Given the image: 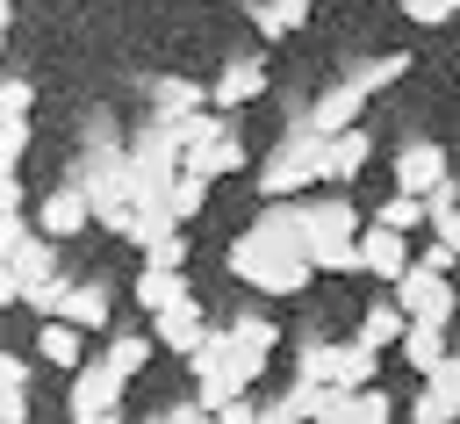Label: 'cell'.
<instances>
[{"label":"cell","mask_w":460,"mask_h":424,"mask_svg":"<svg viewBox=\"0 0 460 424\" xmlns=\"http://www.w3.org/2000/svg\"><path fill=\"white\" fill-rule=\"evenodd\" d=\"M388 302H395L410 323H431V331H446V323H453V280H446V273H431V266H417Z\"/></svg>","instance_id":"obj_7"},{"label":"cell","mask_w":460,"mask_h":424,"mask_svg":"<svg viewBox=\"0 0 460 424\" xmlns=\"http://www.w3.org/2000/svg\"><path fill=\"white\" fill-rule=\"evenodd\" d=\"M230 338H237L244 352H259V359H273V345H280L273 316H237V323H230Z\"/></svg>","instance_id":"obj_28"},{"label":"cell","mask_w":460,"mask_h":424,"mask_svg":"<svg viewBox=\"0 0 460 424\" xmlns=\"http://www.w3.org/2000/svg\"><path fill=\"white\" fill-rule=\"evenodd\" d=\"M151 108H158V122H187V115H208V93L194 86V79H151Z\"/></svg>","instance_id":"obj_16"},{"label":"cell","mask_w":460,"mask_h":424,"mask_svg":"<svg viewBox=\"0 0 460 424\" xmlns=\"http://www.w3.org/2000/svg\"><path fill=\"white\" fill-rule=\"evenodd\" d=\"M144 266H151V273H187V230H180V237H165V244H151V252H144Z\"/></svg>","instance_id":"obj_32"},{"label":"cell","mask_w":460,"mask_h":424,"mask_svg":"<svg viewBox=\"0 0 460 424\" xmlns=\"http://www.w3.org/2000/svg\"><path fill=\"white\" fill-rule=\"evenodd\" d=\"M323 424H345V417H323Z\"/></svg>","instance_id":"obj_42"},{"label":"cell","mask_w":460,"mask_h":424,"mask_svg":"<svg viewBox=\"0 0 460 424\" xmlns=\"http://www.w3.org/2000/svg\"><path fill=\"white\" fill-rule=\"evenodd\" d=\"M402 359H410V367L431 381V374L453 359V352H446V331H431V323H410V338H402Z\"/></svg>","instance_id":"obj_21"},{"label":"cell","mask_w":460,"mask_h":424,"mask_svg":"<svg viewBox=\"0 0 460 424\" xmlns=\"http://www.w3.org/2000/svg\"><path fill=\"white\" fill-rule=\"evenodd\" d=\"M359 108H367V93H359L352 79H338V86H323V93L309 101L302 129H309V137H323V144H338L345 129H359Z\"/></svg>","instance_id":"obj_10"},{"label":"cell","mask_w":460,"mask_h":424,"mask_svg":"<svg viewBox=\"0 0 460 424\" xmlns=\"http://www.w3.org/2000/svg\"><path fill=\"white\" fill-rule=\"evenodd\" d=\"M374 367H381V352H374V345H359V338L331 345V388H345V395H367V388H374Z\"/></svg>","instance_id":"obj_15"},{"label":"cell","mask_w":460,"mask_h":424,"mask_svg":"<svg viewBox=\"0 0 460 424\" xmlns=\"http://www.w3.org/2000/svg\"><path fill=\"white\" fill-rule=\"evenodd\" d=\"M259 93H266V65H259V57H230V65L216 72V86H208V108L230 115V108H244V101H259Z\"/></svg>","instance_id":"obj_14"},{"label":"cell","mask_w":460,"mask_h":424,"mask_svg":"<svg viewBox=\"0 0 460 424\" xmlns=\"http://www.w3.org/2000/svg\"><path fill=\"white\" fill-rule=\"evenodd\" d=\"M323 158H331V144H323V137H309V129L295 122V129L259 158V194H266V201H309L302 187H316V180H323Z\"/></svg>","instance_id":"obj_3"},{"label":"cell","mask_w":460,"mask_h":424,"mask_svg":"<svg viewBox=\"0 0 460 424\" xmlns=\"http://www.w3.org/2000/svg\"><path fill=\"white\" fill-rule=\"evenodd\" d=\"M137 309H151V316H165V309H180V302H194V287H187V273H137Z\"/></svg>","instance_id":"obj_17"},{"label":"cell","mask_w":460,"mask_h":424,"mask_svg":"<svg viewBox=\"0 0 460 424\" xmlns=\"http://www.w3.org/2000/svg\"><path fill=\"white\" fill-rule=\"evenodd\" d=\"M201 201H208V180H201V172H180V187H172V201H165V208H172V216H180V230H187V223L201 216Z\"/></svg>","instance_id":"obj_30"},{"label":"cell","mask_w":460,"mask_h":424,"mask_svg":"<svg viewBox=\"0 0 460 424\" xmlns=\"http://www.w3.org/2000/svg\"><path fill=\"white\" fill-rule=\"evenodd\" d=\"M93 424H129V417H93Z\"/></svg>","instance_id":"obj_41"},{"label":"cell","mask_w":460,"mask_h":424,"mask_svg":"<svg viewBox=\"0 0 460 424\" xmlns=\"http://www.w3.org/2000/svg\"><path fill=\"white\" fill-rule=\"evenodd\" d=\"M0 417H7V424H29V367H22L14 352L0 359Z\"/></svg>","instance_id":"obj_23"},{"label":"cell","mask_w":460,"mask_h":424,"mask_svg":"<svg viewBox=\"0 0 460 424\" xmlns=\"http://www.w3.org/2000/svg\"><path fill=\"white\" fill-rule=\"evenodd\" d=\"M316 273H367V259H359V244H331V252H316Z\"/></svg>","instance_id":"obj_34"},{"label":"cell","mask_w":460,"mask_h":424,"mask_svg":"<svg viewBox=\"0 0 460 424\" xmlns=\"http://www.w3.org/2000/svg\"><path fill=\"white\" fill-rule=\"evenodd\" d=\"M402 65H410V57H402V50H388V57H374V65H352L345 79H352L359 93H374V86H388V79H402Z\"/></svg>","instance_id":"obj_29"},{"label":"cell","mask_w":460,"mask_h":424,"mask_svg":"<svg viewBox=\"0 0 460 424\" xmlns=\"http://www.w3.org/2000/svg\"><path fill=\"white\" fill-rule=\"evenodd\" d=\"M158 424H216V417H208L201 402H165V410H158Z\"/></svg>","instance_id":"obj_37"},{"label":"cell","mask_w":460,"mask_h":424,"mask_svg":"<svg viewBox=\"0 0 460 424\" xmlns=\"http://www.w3.org/2000/svg\"><path fill=\"white\" fill-rule=\"evenodd\" d=\"M259 424H302V410H295V402H266V410H259Z\"/></svg>","instance_id":"obj_40"},{"label":"cell","mask_w":460,"mask_h":424,"mask_svg":"<svg viewBox=\"0 0 460 424\" xmlns=\"http://www.w3.org/2000/svg\"><path fill=\"white\" fill-rule=\"evenodd\" d=\"M86 223H93V201H86V187H79V180L50 187V194H43V208H36V230H43L50 244H58V237H79Z\"/></svg>","instance_id":"obj_11"},{"label":"cell","mask_w":460,"mask_h":424,"mask_svg":"<svg viewBox=\"0 0 460 424\" xmlns=\"http://www.w3.org/2000/svg\"><path fill=\"white\" fill-rule=\"evenodd\" d=\"M252 22H259V36H295V29H309V7L302 0H266V7H252Z\"/></svg>","instance_id":"obj_26"},{"label":"cell","mask_w":460,"mask_h":424,"mask_svg":"<svg viewBox=\"0 0 460 424\" xmlns=\"http://www.w3.org/2000/svg\"><path fill=\"white\" fill-rule=\"evenodd\" d=\"M50 280H58V244H50V237H29V244H14V252H7L0 295H7V302H36Z\"/></svg>","instance_id":"obj_4"},{"label":"cell","mask_w":460,"mask_h":424,"mask_svg":"<svg viewBox=\"0 0 460 424\" xmlns=\"http://www.w3.org/2000/svg\"><path fill=\"white\" fill-rule=\"evenodd\" d=\"M367 151H374V144H367V129H345V137L331 144V158H323V187L338 194L345 180H359V172H367Z\"/></svg>","instance_id":"obj_18"},{"label":"cell","mask_w":460,"mask_h":424,"mask_svg":"<svg viewBox=\"0 0 460 424\" xmlns=\"http://www.w3.org/2000/svg\"><path fill=\"white\" fill-rule=\"evenodd\" d=\"M460 417V352L417 388V402H410V424H453Z\"/></svg>","instance_id":"obj_13"},{"label":"cell","mask_w":460,"mask_h":424,"mask_svg":"<svg viewBox=\"0 0 460 424\" xmlns=\"http://www.w3.org/2000/svg\"><path fill=\"white\" fill-rule=\"evenodd\" d=\"M446 187H453V172H446V151H438L431 137H417V144L395 151V194L431 201V194H446Z\"/></svg>","instance_id":"obj_5"},{"label":"cell","mask_w":460,"mask_h":424,"mask_svg":"<svg viewBox=\"0 0 460 424\" xmlns=\"http://www.w3.org/2000/svg\"><path fill=\"white\" fill-rule=\"evenodd\" d=\"M122 395H129V381H122L108 359L79 367V374H72V424H93V417H122Z\"/></svg>","instance_id":"obj_8"},{"label":"cell","mask_w":460,"mask_h":424,"mask_svg":"<svg viewBox=\"0 0 460 424\" xmlns=\"http://www.w3.org/2000/svg\"><path fill=\"white\" fill-rule=\"evenodd\" d=\"M22 151H29V115H7V122H0V172H7V180H14Z\"/></svg>","instance_id":"obj_31"},{"label":"cell","mask_w":460,"mask_h":424,"mask_svg":"<svg viewBox=\"0 0 460 424\" xmlns=\"http://www.w3.org/2000/svg\"><path fill=\"white\" fill-rule=\"evenodd\" d=\"M302 223H309V259L331 252V244H359V237H367V230H359V208H352L345 194H309V201H302Z\"/></svg>","instance_id":"obj_6"},{"label":"cell","mask_w":460,"mask_h":424,"mask_svg":"<svg viewBox=\"0 0 460 424\" xmlns=\"http://www.w3.org/2000/svg\"><path fill=\"white\" fill-rule=\"evenodd\" d=\"M359 259H367V280H381L388 295H395V287L417 273V244H410V237H395V230H381V223H367Z\"/></svg>","instance_id":"obj_9"},{"label":"cell","mask_w":460,"mask_h":424,"mask_svg":"<svg viewBox=\"0 0 460 424\" xmlns=\"http://www.w3.org/2000/svg\"><path fill=\"white\" fill-rule=\"evenodd\" d=\"M29 101H36L29 79H7V86H0V108H7V115H29Z\"/></svg>","instance_id":"obj_38"},{"label":"cell","mask_w":460,"mask_h":424,"mask_svg":"<svg viewBox=\"0 0 460 424\" xmlns=\"http://www.w3.org/2000/svg\"><path fill=\"white\" fill-rule=\"evenodd\" d=\"M108 287H72V309H65V323L72 331H108Z\"/></svg>","instance_id":"obj_27"},{"label":"cell","mask_w":460,"mask_h":424,"mask_svg":"<svg viewBox=\"0 0 460 424\" xmlns=\"http://www.w3.org/2000/svg\"><path fill=\"white\" fill-rule=\"evenodd\" d=\"M208 316H201V302H180V309H165V316H151V345L158 352H180V359H194L201 345H208Z\"/></svg>","instance_id":"obj_12"},{"label":"cell","mask_w":460,"mask_h":424,"mask_svg":"<svg viewBox=\"0 0 460 424\" xmlns=\"http://www.w3.org/2000/svg\"><path fill=\"white\" fill-rule=\"evenodd\" d=\"M187 172H201V180H223V172H244V137H223V144H208V151H194V158H187Z\"/></svg>","instance_id":"obj_24"},{"label":"cell","mask_w":460,"mask_h":424,"mask_svg":"<svg viewBox=\"0 0 460 424\" xmlns=\"http://www.w3.org/2000/svg\"><path fill=\"white\" fill-rule=\"evenodd\" d=\"M223 266H230L237 280H252L259 295H309V280H316V259L280 252V244H266L259 230H237L230 252H223Z\"/></svg>","instance_id":"obj_2"},{"label":"cell","mask_w":460,"mask_h":424,"mask_svg":"<svg viewBox=\"0 0 460 424\" xmlns=\"http://www.w3.org/2000/svg\"><path fill=\"white\" fill-rule=\"evenodd\" d=\"M453 194H460V187H453Z\"/></svg>","instance_id":"obj_43"},{"label":"cell","mask_w":460,"mask_h":424,"mask_svg":"<svg viewBox=\"0 0 460 424\" xmlns=\"http://www.w3.org/2000/svg\"><path fill=\"white\" fill-rule=\"evenodd\" d=\"M417 266H431V273H453V266H460V252H453V244H438V237H431V244H424V252H417Z\"/></svg>","instance_id":"obj_36"},{"label":"cell","mask_w":460,"mask_h":424,"mask_svg":"<svg viewBox=\"0 0 460 424\" xmlns=\"http://www.w3.org/2000/svg\"><path fill=\"white\" fill-rule=\"evenodd\" d=\"M352 424H395V402H388L381 388H367V395L352 402Z\"/></svg>","instance_id":"obj_35"},{"label":"cell","mask_w":460,"mask_h":424,"mask_svg":"<svg viewBox=\"0 0 460 424\" xmlns=\"http://www.w3.org/2000/svg\"><path fill=\"white\" fill-rule=\"evenodd\" d=\"M72 180L86 187L93 223H101V230H115V237H129V223H137V172H129V144H93V151H86V165H79Z\"/></svg>","instance_id":"obj_1"},{"label":"cell","mask_w":460,"mask_h":424,"mask_svg":"<svg viewBox=\"0 0 460 424\" xmlns=\"http://www.w3.org/2000/svg\"><path fill=\"white\" fill-rule=\"evenodd\" d=\"M259 410H266V402H252V395H244V402H230L216 424H259Z\"/></svg>","instance_id":"obj_39"},{"label":"cell","mask_w":460,"mask_h":424,"mask_svg":"<svg viewBox=\"0 0 460 424\" xmlns=\"http://www.w3.org/2000/svg\"><path fill=\"white\" fill-rule=\"evenodd\" d=\"M36 352H43L50 367H65V374H79V367H93V352H86V331H72V323H43V338H36Z\"/></svg>","instance_id":"obj_19"},{"label":"cell","mask_w":460,"mask_h":424,"mask_svg":"<svg viewBox=\"0 0 460 424\" xmlns=\"http://www.w3.org/2000/svg\"><path fill=\"white\" fill-rule=\"evenodd\" d=\"M402 338H410V316H402L395 302H374V309L359 316V345H374V352L395 345V352H402Z\"/></svg>","instance_id":"obj_20"},{"label":"cell","mask_w":460,"mask_h":424,"mask_svg":"<svg viewBox=\"0 0 460 424\" xmlns=\"http://www.w3.org/2000/svg\"><path fill=\"white\" fill-rule=\"evenodd\" d=\"M374 223H381V230H395V237H417V230H431V208H424V201H410V194H388Z\"/></svg>","instance_id":"obj_25"},{"label":"cell","mask_w":460,"mask_h":424,"mask_svg":"<svg viewBox=\"0 0 460 424\" xmlns=\"http://www.w3.org/2000/svg\"><path fill=\"white\" fill-rule=\"evenodd\" d=\"M402 14H410L417 29H446V22L460 14V0H402Z\"/></svg>","instance_id":"obj_33"},{"label":"cell","mask_w":460,"mask_h":424,"mask_svg":"<svg viewBox=\"0 0 460 424\" xmlns=\"http://www.w3.org/2000/svg\"><path fill=\"white\" fill-rule=\"evenodd\" d=\"M151 352H158V345H151V338H137V331H115V338H108V352H101V359H108V367H115V374H122V381H137V374H144V367H151Z\"/></svg>","instance_id":"obj_22"}]
</instances>
